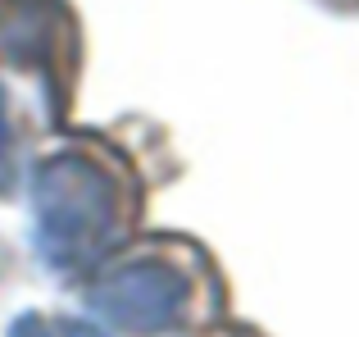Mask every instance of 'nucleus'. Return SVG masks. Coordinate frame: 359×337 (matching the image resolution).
<instances>
[{
	"mask_svg": "<svg viewBox=\"0 0 359 337\" xmlns=\"http://www.w3.org/2000/svg\"><path fill=\"white\" fill-rule=\"evenodd\" d=\"M36 246L64 274L100 265L123 242V192L109 168L82 155H55L32 178Z\"/></svg>",
	"mask_w": 359,
	"mask_h": 337,
	"instance_id": "obj_1",
	"label": "nucleus"
},
{
	"mask_svg": "<svg viewBox=\"0 0 359 337\" xmlns=\"http://www.w3.org/2000/svg\"><path fill=\"white\" fill-rule=\"evenodd\" d=\"M87 301L105 315L109 324L128 333H168L173 324L187 319V305H191V287L164 260H141V265H123L109 269L96 287L87 292Z\"/></svg>",
	"mask_w": 359,
	"mask_h": 337,
	"instance_id": "obj_2",
	"label": "nucleus"
},
{
	"mask_svg": "<svg viewBox=\"0 0 359 337\" xmlns=\"http://www.w3.org/2000/svg\"><path fill=\"white\" fill-rule=\"evenodd\" d=\"M69 41V9L60 0H0V60L55 73Z\"/></svg>",
	"mask_w": 359,
	"mask_h": 337,
	"instance_id": "obj_3",
	"label": "nucleus"
},
{
	"mask_svg": "<svg viewBox=\"0 0 359 337\" xmlns=\"http://www.w3.org/2000/svg\"><path fill=\"white\" fill-rule=\"evenodd\" d=\"M14 183V151H9V119H5V91H0V192Z\"/></svg>",
	"mask_w": 359,
	"mask_h": 337,
	"instance_id": "obj_4",
	"label": "nucleus"
},
{
	"mask_svg": "<svg viewBox=\"0 0 359 337\" xmlns=\"http://www.w3.org/2000/svg\"><path fill=\"white\" fill-rule=\"evenodd\" d=\"M9 337H55V324H46L41 315H23V319L14 324V333Z\"/></svg>",
	"mask_w": 359,
	"mask_h": 337,
	"instance_id": "obj_5",
	"label": "nucleus"
},
{
	"mask_svg": "<svg viewBox=\"0 0 359 337\" xmlns=\"http://www.w3.org/2000/svg\"><path fill=\"white\" fill-rule=\"evenodd\" d=\"M55 337H105V333L91 329V324H82V319H60L55 324Z\"/></svg>",
	"mask_w": 359,
	"mask_h": 337,
	"instance_id": "obj_6",
	"label": "nucleus"
},
{
	"mask_svg": "<svg viewBox=\"0 0 359 337\" xmlns=\"http://www.w3.org/2000/svg\"><path fill=\"white\" fill-rule=\"evenodd\" d=\"M337 5H351V0H337Z\"/></svg>",
	"mask_w": 359,
	"mask_h": 337,
	"instance_id": "obj_7",
	"label": "nucleus"
}]
</instances>
